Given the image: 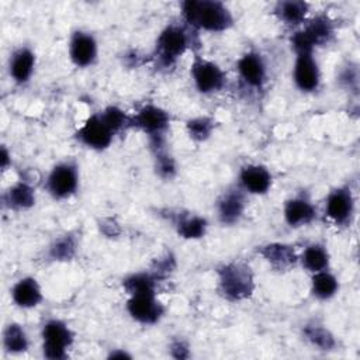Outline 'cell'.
I'll use <instances>...</instances> for the list:
<instances>
[{"label":"cell","mask_w":360,"mask_h":360,"mask_svg":"<svg viewBox=\"0 0 360 360\" xmlns=\"http://www.w3.org/2000/svg\"><path fill=\"white\" fill-rule=\"evenodd\" d=\"M292 77L301 91L311 93L319 87L321 72L312 53H297Z\"/></svg>","instance_id":"12"},{"label":"cell","mask_w":360,"mask_h":360,"mask_svg":"<svg viewBox=\"0 0 360 360\" xmlns=\"http://www.w3.org/2000/svg\"><path fill=\"white\" fill-rule=\"evenodd\" d=\"M127 311L132 316V319L141 323H156L165 312L163 305L158 301L156 292H136L131 294L127 302Z\"/></svg>","instance_id":"9"},{"label":"cell","mask_w":360,"mask_h":360,"mask_svg":"<svg viewBox=\"0 0 360 360\" xmlns=\"http://www.w3.org/2000/svg\"><path fill=\"white\" fill-rule=\"evenodd\" d=\"M174 226L179 236L184 239H198L205 235L207 219L191 214H177L174 219Z\"/></svg>","instance_id":"22"},{"label":"cell","mask_w":360,"mask_h":360,"mask_svg":"<svg viewBox=\"0 0 360 360\" xmlns=\"http://www.w3.org/2000/svg\"><path fill=\"white\" fill-rule=\"evenodd\" d=\"M3 346L8 353H22L28 349V338L18 323H8L3 332Z\"/></svg>","instance_id":"26"},{"label":"cell","mask_w":360,"mask_h":360,"mask_svg":"<svg viewBox=\"0 0 360 360\" xmlns=\"http://www.w3.org/2000/svg\"><path fill=\"white\" fill-rule=\"evenodd\" d=\"M170 122L169 114L153 104L142 107L135 115L131 117V127H135L149 135L150 139L163 138V132Z\"/></svg>","instance_id":"10"},{"label":"cell","mask_w":360,"mask_h":360,"mask_svg":"<svg viewBox=\"0 0 360 360\" xmlns=\"http://www.w3.org/2000/svg\"><path fill=\"white\" fill-rule=\"evenodd\" d=\"M238 72L240 79L252 89H262L266 82V65L257 52H246L238 60Z\"/></svg>","instance_id":"15"},{"label":"cell","mask_w":360,"mask_h":360,"mask_svg":"<svg viewBox=\"0 0 360 360\" xmlns=\"http://www.w3.org/2000/svg\"><path fill=\"white\" fill-rule=\"evenodd\" d=\"M172 353H174V354H173L174 357L184 359V357L188 356V349H187V346H184V343L176 342V343L172 345Z\"/></svg>","instance_id":"32"},{"label":"cell","mask_w":360,"mask_h":360,"mask_svg":"<svg viewBox=\"0 0 360 360\" xmlns=\"http://www.w3.org/2000/svg\"><path fill=\"white\" fill-rule=\"evenodd\" d=\"M339 290L338 278L328 270L312 273L311 277V292L318 300H329Z\"/></svg>","instance_id":"24"},{"label":"cell","mask_w":360,"mask_h":360,"mask_svg":"<svg viewBox=\"0 0 360 360\" xmlns=\"http://www.w3.org/2000/svg\"><path fill=\"white\" fill-rule=\"evenodd\" d=\"M34 68H35V53L27 46L18 48L10 58V65H8L10 76L18 84H24L31 79Z\"/></svg>","instance_id":"18"},{"label":"cell","mask_w":360,"mask_h":360,"mask_svg":"<svg viewBox=\"0 0 360 360\" xmlns=\"http://www.w3.org/2000/svg\"><path fill=\"white\" fill-rule=\"evenodd\" d=\"M212 129H214V122L208 117L193 118L187 122V132H188L190 138H193L197 142H202V141L208 139Z\"/></svg>","instance_id":"30"},{"label":"cell","mask_w":360,"mask_h":360,"mask_svg":"<svg viewBox=\"0 0 360 360\" xmlns=\"http://www.w3.org/2000/svg\"><path fill=\"white\" fill-rule=\"evenodd\" d=\"M246 202L243 190L239 188H229L222 193L217 202V212L218 218L225 225H232L239 221L243 215Z\"/></svg>","instance_id":"14"},{"label":"cell","mask_w":360,"mask_h":360,"mask_svg":"<svg viewBox=\"0 0 360 360\" xmlns=\"http://www.w3.org/2000/svg\"><path fill=\"white\" fill-rule=\"evenodd\" d=\"M11 298L20 308H34L42 301V291L35 278L24 277L14 284Z\"/></svg>","instance_id":"19"},{"label":"cell","mask_w":360,"mask_h":360,"mask_svg":"<svg viewBox=\"0 0 360 360\" xmlns=\"http://www.w3.org/2000/svg\"><path fill=\"white\" fill-rule=\"evenodd\" d=\"M259 253L274 267L288 269L294 266L298 260V256L292 246L285 243H267L259 249Z\"/></svg>","instance_id":"20"},{"label":"cell","mask_w":360,"mask_h":360,"mask_svg":"<svg viewBox=\"0 0 360 360\" xmlns=\"http://www.w3.org/2000/svg\"><path fill=\"white\" fill-rule=\"evenodd\" d=\"M218 290L229 301H242L255 291V280L250 267L240 262L222 264L218 269Z\"/></svg>","instance_id":"2"},{"label":"cell","mask_w":360,"mask_h":360,"mask_svg":"<svg viewBox=\"0 0 360 360\" xmlns=\"http://www.w3.org/2000/svg\"><path fill=\"white\" fill-rule=\"evenodd\" d=\"M191 37L186 27L179 24L167 25L156 39V55L162 65L170 66L190 46Z\"/></svg>","instance_id":"4"},{"label":"cell","mask_w":360,"mask_h":360,"mask_svg":"<svg viewBox=\"0 0 360 360\" xmlns=\"http://www.w3.org/2000/svg\"><path fill=\"white\" fill-rule=\"evenodd\" d=\"M101 117L104 118V121L107 122V125L117 134L118 131L131 127V117L127 115L122 110H120L118 107L110 105L107 107L103 112H100Z\"/></svg>","instance_id":"31"},{"label":"cell","mask_w":360,"mask_h":360,"mask_svg":"<svg viewBox=\"0 0 360 360\" xmlns=\"http://www.w3.org/2000/svg\"><path fill=\"white\" fill-rule=\"evenodd\" d=\"M115 132L107 125L101 114H93L86 120L83 127L76 132L79 142L90 149L103 150L112 142Z\"/></svg>","instance_id":"8"},{"label":"cell","mask_w":360,"mask_h":360,"mask_svg":"<svg viewBox=\"0 0 360 360\" xmlns=\"http://www.w3.org/2000/svg\"><path fill=\"white\" fill-rule=\"evenodd\" d=\"M79 187V170L73 162L56 165L46 179V190L55 200L69 198Z\"/></svg>","instance_id":"6"},{"label":"cell","mask_w":360,"mask_h":360,"mask_svg":"<svg viewBox=\"0 0 360 360\" xmlns=\"http://www.w3.org/2000/svg\"><path fill=\"white\" fill-rule=\"evenodd\" d=\"M191 77L195 89L202 94L219 91L226 82L224 70L214 62L195 58L191 65Z\"/></svg>","instance_id":"7"},{"label":"cell","mask_w":360,"mask_h":360,"mask_svg":"<svg viewBox=\"0 0 360 360\" xmlns=\"http://www.w3.org/2000/svg\"><path fill=\"white\" fill-rule=\"evenodd\" d=\"M181 14L193 30L221 32L233 25L232 13L221 1L187 0L181 3Z\"/></svg>","instance_id":"1"},{"label":"cell","mask_w":360,"mask_h":360,"mask_svg":"<svg viewBox=\"0 0 360 360\" xmlns=\"http://www.w3.org/2000/svg\"><path fill=\"white\" fill-rule=\"evenodd\" d=\"M332 37V21L326 15H318L291 37V44L295 53H312L315 46L328 44Z\"/></svg>","instance_id":"3"},{"label":"cell","mask_w":360,"mask_h":360,"mask_svg":"<svg viewBox=\"0 0 360 360\" xmlns=\"http://www.w3.org/2000/svg\"><path fill=\"white\" fill-rule=\"evenodd\" d=\"M239 184L250 194H264L271 187V174L262 165H246L240 169Z\"/></svg>","instance_id":"16"},{"label":"cell","mask_w":360,"mask_h":360,"mask_svg":"<svg viewBox=\"0 0 360 360\" xmlns=\"http://www.w3.org/2000/svg\"><path fill=\"white\" fill-rule=\"evenodd\" d=\"M158 276L155 273H136L124 280V288L131 294L136 292H155Z\"/></svg>","instance_id":"29"},{"label":"cell","mask_w":360,"mask_h":360,"mask_svg":"<svg viewBox=\"0 0 360 360\" xmlns=\"http://www.w3.org/2000/svg\"><path fill=\"white\" fill-rule=\"evenodd\" d=\"M69 56L77 68H87L93 65L97 58L96 38L90 32H73L69 42Z\"/></svg>","instance_id":"13"},{"label":"cell","mask_w":360,"mask_h":360,"mask_svg":"<svg viewBox=\"0 0 360 360\" xmlns=\"http://www.w3.org/2000/svg\"><path fill=\"white\" fill-rule=\"evenodd\" d=\"M309 10V4L301 0H287L278 1L274 7V14L280 21L287 25H298L301 24Z\"/></svg>","instance_id":"21"},{"label":"cell","mask_w":360,"mask_h":360,"mask_svg":"<svg viewBox=\"0 0 360 360\" xmlns=\"http://www.w3.org/2000/svg\"><path fill=\"white\" fill-rule=\"evenodd\" d=\"M10 163V155L6 149V146H1V152H0V165H1V169L6 170L7 166Z\"/></svg>","instance_id":"33"},{"label":"cell","mask_w":360,"mask_h":360,"mask_svg":"<svg viewBox=\"0 0 360 360\" xmlns=\"http://www.w3.org/2000/svg\"><path fill=\"white\" fill-rule=\"evenodd\" d=\"M304 336L311 345L322 350H330L336 345L333 335L323 325L319 323L307 325L304 328Z\"/></svg>","instance_id":"28"},{"label":"cell","mask_w":360,"mask_h":360,"mask_svg":"<svg viewBox=\"0 0 360 360\" xmlns=\"http://www.w3.org/2000/svg\"><path fill=\"white\" fill-rule=\"evenodd\" d=\"M73 342V333L69 326L59 319H49L42 326L44 356L51 360L68 357V349Z\"/></svg>","instance_id":"5"},{"label":"cell","mask_w":360,"mask_h":360,"mask_svg":"<svg viewBox=\"0 0 360 360\" xmlns=\"http://www.w3.org/2000/svg\"><path fill=\"white\" fill-rule=\"evenodd\" d=\"M326 215L338 225L350 222L354 212V198L349 187H339L329 193L325 204Z\"/></svg>","instance_id":"11"},{"label":"cell","mask_w":360,"mask_h":360,"mask_svg":"<svg viewBox=\"0 0 360 360\" xmlns=\"http://www.w3.org/2000/svg\"><path fill=\"white\" fill-rule=\"evenodd\" d=\"M316 217L312 202L304 197H294L284 204V219L291 228L311 224Z\"/></svg>","instance_id":"17"},{"label":"cell","mask_w":360,"mask_h":360,"mask_svg":"<svg viewBox=\"0 0 360 360\" xmlns=\"http://www.w3.org/2000/svg\"><path fill=\"white\" fill-rule=\"evenodd\" d=\"M77 249V239L72 233L62 235L56 238L49 246V257L58 262L70 260Z\"/></svg>","instance_id":"27"},{"label":"cell","mask_w":360,"mask_h":360,"mask_svg":"<svg viewBox=\"0 0 360 360\" xmlns=\"http://www.w3.org/2000/svg\"><path fill=\"white\" fill-rule=\"evenodd\" d=\"M4 202L13 210H27L35 204V193L27 183H17L4 194Z\"/></svg>","instance_id":"25"},{"label":"cell","mask_w":360,"mask_h":360,"mask_svg":"<svg viewBox=\"0 0 360 360\" xmlns=\"http://www.w3.org/2000/svg\"><path fill=\"white\" fill-rule=\"evenodd\" d=\"M301 263L311 273L328 270L329 267L328 249L321 243L308 245L301 255Z\"/></svg>","instance_id":"23"}]
</instances>
